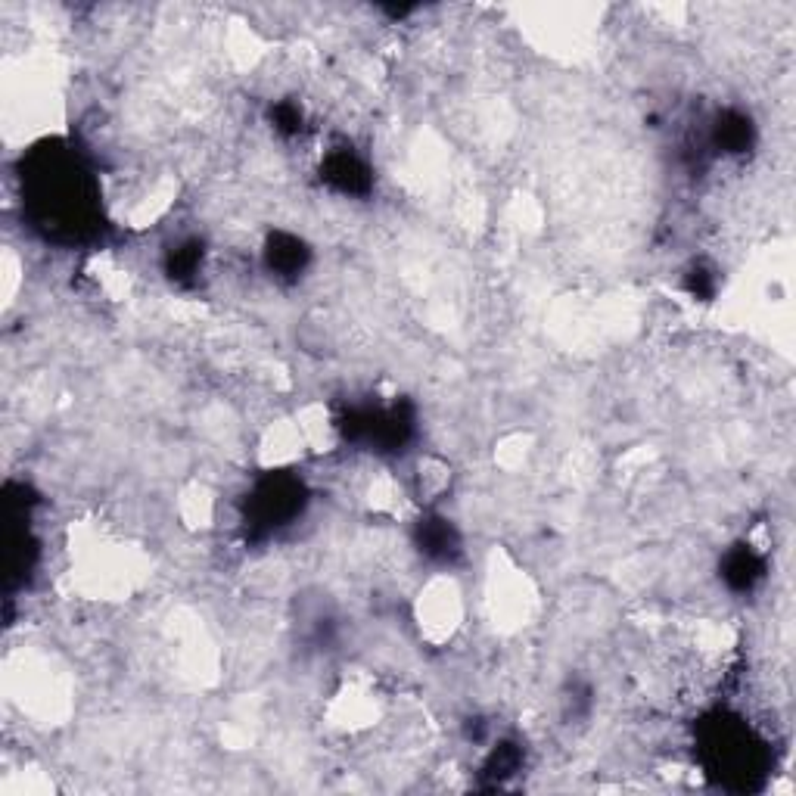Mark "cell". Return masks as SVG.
<instances>
[{
	"label": "cell",
	"instance_id": "6da1fadb",
	"mask_svg": "<svg viewBox=\"0 0 796 796\" xmlns=\"http://www.w3.org/2000/svg\"><path fill=\"white\" fill-rule=\"evenodd\" d=\"M268 265L271 271H277L280 277H290V274H299L305 268V246L296 240V237H277L271 240L268 246Z\"/></svg>",
	"mask_w": 796,
	"mask_h": 796
}]
</instances>
